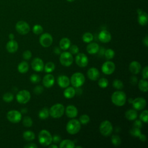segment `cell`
<instances>
[{
    "label": "cell",
    "mask_w": 148,
    "mask_h": 148,
    "mask_svg": "<svg viewBox=\"0 0 148 148\" xmlns=\"http://www.w3.org/2000/svg\"><path fill=\"white\" fill-rule=\"evenodd\" d=\"M112 102L117 106H123L126 102V94L121 91L114 92L111 97Z\"/></svg>",
    "instance_id": "obj_1"
},
{
    "label": "cell",
    "mask_w": 148,
    "mask_h": 148,
    "mask_svg": "<svg viewBox=\"0 0 148 148\" xmlns=\"http://www.w3.org/2000/svg\"><path fill=\"white\" fill-rule=\"evenodd\" d=\"M38 140L40 145L44 146H47L51 143L52 136L48 131L43 130L39 133Z\"/></svg>",
    "instance_id": "obj_2"
},
{
    "label": "cell",
    "mask_w": 148,
    "mask_h": 148,
    "mask_svg": "<svg viewBox=\"0 0 148 148\" xmlns=\"http://www.w3.org/2000/svg\"><path fill=\"white\" fill-rule=\"evenodd\" d=\"M81 128V124L78 120L72 119L69 120L66 126V131L71 135H75L79 132Z\"/></svg>",
    "instance_id": "obj_3"
},
{
    "label": "cell",
    "mask_w": 148,
    "mask_h": 148,
    "mask_svg": "<svg viewBox=\"0 0 148 148\" xmlns=\"http://www.w3.org/2000/svg\"><path fill=\"white\" fill-rule=\"evenodd\" d=\"M64 112L65 108L64 105L61 103H56L53 105L49 110V114L55 119L62 117Z\"/></svg>",
    "instance_id": "obj_4"
},
{
    "label": "cell",
    "mask_w": 148,
    "mask_h": 148,
    "mask_svg": "<svg viewBox=\"0 0 148 148\" xmlns=\"http://www.w3.org/2000/svg\"><path fill=\"white\" fill-rule=\"evenodd\" d=\"M85 82V77L84 75L80 72H76L73 73L70 80V83L76 88L81 87Z\"/></svg>",
    "instance_id": "obj_5"
},
{
    "label": "cell",
    "mask_w": 148,
    "mask_h": 148,
    "mask_svg": "<svg viewBox=\"0 0 148 148\" xmlns=\"http://www.w3.org/2000/svg\"><path fill=\"white\" fill-rule=\"evenodd\" d=\"M100 133L105 136H109L113 131V127L112 123L109 120L103 121L99 125Z\"/></svg>",
    "instance_id": "obj_6"
},
{
    "label": "cell",
    "mask_w": 148,
    "mask_h": 148,
    "mask_svg": "<svg viewBox=\"0 0 148 148\" xmlns=\"http://www.w3.org/2000/svg\"><path fill=\"white\" fill-rule=\"evenodd\" d=\"M73 61V57L72 54L68 51H64L60 57V62L64 66H69Z\"/></svg>",
    "instance_id": "obj_7"
},
{
    "label": "cell",
    "mask_w": 148,
    "mask_h": 148,
    "mask_svg": "<svg viewBox=\"0 0 148 148\" xmlns=\"http://www.w3.org/2000/svg\"><path fill=\"white\" fill-rule=\"evenodd\" d=\"M30 92L26 90H23L18 91L16 95V99L17 102L21 104L27 103L30 100Z\"/></svg>",
    "instance_id": "obj_8"
},
{
    "label": "cell",
    "mask_w": 148,
    "mask_h": 148,
    "mask_svg": "<svg viewBox=\"0 0 148 148\" xmlns=\"http://www.w3.org/2000/svg\"><path fill=\"white\" fill-rule=\"evenodd\" d=\"M16 29L17 32L21 35L27 34L30 31L29 24L24 21H19L16 24Z\"/></svg>",
    "instance_id": "obj_9"
},
{
    "label": "cell",
    "mask_w": 148,
    "mask_h": 148,
    "mask_svg": "<svg viewBox=\"0 0 148 148\" xmlns=\"http://www.w3.org/2000/svg\"><path fill=\"white\" fill-rule=\"evenodd\" d=\"M8 120L13 123H17L21 120V113L16 110H12L8 112L6 115Z\"/></svg>",
    "instance_id": "obj_10"
},
{
    "label": "cell",
    "mask_w": 148,
    "mask_h": 148,
    "mask_svg": "<svg viewBox=\"0 0 148 148\" xmlns=\"http://www.w3.org/2000/svg\"><path fill=\"white\" fill-rule=\"evenodd\" d=\"M115 68H116V66L114 62L110 61L105 62L101 66V70L102 72L104 74L108 75H109L113 73L115 70Z\"/></svg>",
    "instance_id": "obj_11"
},
{
    "label": "cell",
    "mask_w": 148,
    "mask_h": 148,
    "mask_svg": "<svg viewBox=\"0 0 148 148\" xmlns=\"http://www.w3.org/2000/svg\"><path fill=\"white\" fill-rule=\"evenodd\" d=\"M39 42L42 46L48 47L51 46L53 43V37L49 33L43 34L39 38Z\"/></svg>",
    "instance_id": "obj_12"
},
{
    "label": "cell",
    "mask_w": 148,
    "mask_h": 148,
    "mask_svg": "<svg viewBox=\"0 0 148 148\" xmlns=\"http://www.w3.org/2000/svg\"><path fill=\"white\" fill-rule=\"evenodd\" d=\"M133 108L137 110L143 109L146 105V101L145 99L142 97H138L133 99L132 102Z\"/></svg>",
    "instance_id": "obj_13"
},
{
    "label": "cell",
    "mask_w": 148,
    "mask_h": 148,
    "mask_svg": "<svg viewBox=\"0 0 148 148\" xmlns=\"http://www.w3.org/2000/svg\"><path fill=\"white\" fill-rule=\"evenodd\" d=\"M75 61L76 64L80 67H85L87 65L88 59L87 56L84 53H79L76 56Z\"/></svg>",
    "instance_id": "obj_14"
},
{
    "label": "cell",
    "mask_w": 148,
    "mask_h": 148,
    "mask_svg": "<svg viewBox=\"0 0 148 148\" xmlns=\"http://www.w3.org/2000/svg\"><path fill=\"white\" fill-rule=\"evenodd\" d=\"M31 66L32 69L36 72H41L43 70L44 64L42 59L39 58H35L32 62Z\"/></svg>",
    "instance_id": "obj_15"
},
{
    "label": "cell",
    "mask_w": 148,
    "mask_h": 148,
    "mask_svg": "<svg viewBox=\"0 0 148 148\" xmlns=\"http://www.w3.org/2000/svg\"><path fill=\"white\" fill-rule=\"evenodd\" d=\"M137 13L138 14V23L142 26L146 25L147 23V20H148L147 13L144 12L140 9H138Z\"/></svg>",
    "instance_id": "obj_16"
},
{
    "label": "cell",
    "mask_w": 148,
    "mask_h": 148,
    "mask_svg": "<svg viewBox=\"0 0 148 148\" xmlns=\"http://www.w3.org/2000/svg\"><path fill=\"white\" fill-rule=\"evenodd\" d=\"M55 79L53 75L51 74H47L46 75L42 80L43 84L45 87L47 88H50L52 87L54 83Z\"/></svg>",
    "instance_id": "obj_17"
},
{
    "label": "cell",
    "mask_w": 148,
    "mask_h": 148,
    "mask_svg": "<svg viewBox=\"0 0 148 148\" xmlns=\"http://www.w3.org/2000/svg\"><path fill=\"white\" fill-rule=\"evenodd\" d=\"M99 40L102 43H108L112 39V36L110 32L106 30L101 31L98 35Z\"/></svg>",
    "instance_id": "obj_18"
},
{
    "label": "cell",
    "mask_w": 148,
    "mask_h": 148,
    "mask_svg": "<svg viewBox=\"0 0 148 148\" xmlns=\"http://www.w3.org/2000/svg\"><path fill=\"white\" fill-rule=\"evenodd\" d=\"M57 83L61 88H66L69 86L70 80L69 77L65 75H61L57 79Z\"/></svg>",
    "instance_id": "obj_19"
},
{
    "label": "cell",
    "mask_w": 148,
    "mask_h": 148,
    "mask_svg": "<svg viewBox=\"0 0 148 148\" xmlns=\"http://www.w3.org/2000/svg\"><path fill=\"white\" fill-rule=\"evenodd\" d=\"M77 113V109L74 105H68L65 109V114L69 118L76 117Z\"/></svg>",
    "instance_id": "obj_20"
},
{
    "label": "cell",
    "mask_w": 148,
    "mask_h": 148,
    "mask_svg": "<svg viewBox=\"0 0 148 148\" xmlns=\"http://www.w3.org/2000/svg\"><path fill=\"white\" fill-rule=\"evenodd\" d=\"M18 43L14 39L10 40L6 43V48L7 51L10 53H14L16 52L18 49Z\"/></svg>",
    "instance_id": "obj_21"
},
{
    "label": "cell",
    "mask_w": 148,
    "mask_h": 148,
    "mask_svg": "<svg viewBox=\"0 0 148 148\" xmlns=\"http://www.w3.org/2000/svg\"><path fill=\"white\" fill-rule=\"evenodd\" d=\"M87 76L91 80H97L99 77V72L96 68H90L87 71Z\"/></svg>",
    "instance_id": "obj_22"
},
{
    "label": "cell",
    "mask_w": 148,
    "mask_h": 148,
    "mask_svg": "<svg viewBox=\"0 0 148 148\" xmlns=\"http://www.w3.org/2000/svg\"><path fill=\"white\" fill-rule=\"evenodd\" d=\"M140 69H141V65L140 63L138 61H132L129 65V70L134 75L138 74L140 72Z\"/></svg>",
    "instance_id": "obj_23"
},
{
    "label": "cell",
    "mask_w": 148,
    "mask_h": 148,
    "mask_svg": "<svg viewBox=\"0 0 148 148\" xmlns=\"http://www.w3.org/2000/svg\"><path fill=\"white\" fill-rule=\"evenodd\" d=\"M99 46L98 44L95 42L90 43L87 46L86 50L90 54H94L99 51Z\"/></svg>",
    "instance_id": "obj_24"
},
{
    "label": "cell",
    "mask_w": 148,
    "mask_h": 148,
    "mask_svg": "<svg viewBox=\"0 0 148 148\" xmlns=\"http://www.w3.org/2000/svg\"><path fill=\"white\" fill-rule=\"evenodd\" d=\"M76 94L75 89L72 87H67L64 91V96L67 99L72 98Z\"/></svg>",
    "instance_id": "obj_25"
},
{
    "label": "cell",
    "mask_w": 148,
    "mask_h": 148,
    "mask_svg": "<svg viewBox=\"0 0 148 148\" xmlns=\"http://www.w3.org/2000/svg\"><path fill=\"white\" fill-rule=\"evenodd\" d=\"M125 117L128 120H134L138 117L137 112L135 109L127 110L125 113Z\"/></svg>",
    "instance_id": "obj_26"
},
{
    "label": "cell",
    "mask_w": 148,
    "mask_h": 148,
    "mask_svg": "<svg viewBox=\"0 0 148 148\" xmlns=\"http://www.w3.org/2000/svg\"><path fill=\"white\" fill-rule=\"evenodd\" d=\"M59 46L62 50H66L71 46V40L67 38H63L60 40Z\"/></svg>",
    "instance_id": "obj_27"
},
{
    "label": "cell",
    "mask_w": 148,
    "mask_h": 148,
    "mask_svg": "<svg viewBox=\"0 0 148 148\" xmlns=\"http://www.w3.org/2000/svg\"><path fill=\"white\" fill-rule=\"evenodd\" d=\"M59 147L60 148H73L75 147V143L71 140L65 139L60 142Z\"/></svg>",
    "instance_id": "obj_28"
},
{
    "label": "cell",
    "mask_w": 148,
    "mask_h": 148,
    "mask_svg": "<svg viewBox=\"0 0 148 148\" xmlns=\"http://www.w3.org/2000/svg\"><path fill=\"white\" fill-rule=\"evenodd\" d=\"M17 69L20 73H26L29 69L28 64L26 61L21 62L17 66Z\"/></svg>",
    "instance_id": "obj_29"
},
{
    "label": "cell",
    "mask_w": 148,
    "mask_h": 148,
    "mask_svg": "<svg viewBox=\"0 0 148 148\" xmlns=\"http://www.w3.org/2000/svg\"><path fill=\"white\" fill-rule=\"evenodd\" d=\"M138 87L140 91L145 92H147L148 90V83L147 80L144 79L140 80L138 83Z\"/></svg>",
    "instance_id": "obj_30"
},
{
    "label": "cell",
    "mask_w": 148,
    "mask_h": 148,
    "mask_svg": "<svg viewBox=\"0 0 148 148\" xmlns=\"http://www.w3.org/2000/svg\"><path fill=\"white\" fill-rule=\"evenodd\" d=\"M23 136L24 139L27 141H31L35 139V134L31 131H26L24 132L23 134Z\"/></svg>",
    "instance_id": "obj_31"
},
{
    "label": "cell",
    "mask_w": 148,
    "mask_h": 148,
    "mask_svg": "<svg viewBox=\"0 0 148 148\" xmlns=\"http://www.w3.org/2000/svg\"><path fill=\"white\" fill-rule=\"evenodd\" d=\"M39 117L40 119L45 120L47 119L49 116V110L46 108H43L39 112Z\"/></svg>",
    "instance_id": "obj_32"
},
{
    "label": "cell",
    "mask_w": 148,
    "mask_h": 148,
    "mask_svg": "<svg viewBox=\"0 0 148 148\" xmlns=\"http://www.w3.org/2000/svg\"><path fill=\"white\" fill-rule=\"evenodd\" d=\"M55 69V64L53 62H48L44 66L45 71L47 73L52 72Z\"/></svg>",
    "instance_id": "obj_33"
},
{
    "label": "cell",
    "mask_w": 148,
    "mask_h": 148,
    "mask_svg": "<svg viewBox=\"0 0 148 148\" xmlns=\"http://www.w3.org/2000/svg\"><path fill=\"white\" fill-rule=\"evenodd\" d=\"M82 39L86 43H90L93 40V35L90 32H85L82 36Z\"/></svg>",
    "instance_id": "obj_34"
},
{
    "label": "cell",
    "mask_w": 148,
    "mask_h": 148,
    "mask_svg": "<svg viewBox=\"0 0 148 148\" xmlns=\"http://www.w3.org/2000/svg\"><path fill=\"white\" fill-rule=\"evenodd\" d=\"M2 99L5 102L9 103V102H12L13 100L14 95L12 93L8 92H6L3 94V95L2 97Z\"/></svg>",
    "instance_id": "obj_35"
},
{
    "label": "cell",
    "mask_w": 148,
    "mask_h": 148,
    "mask_svg": "<svg viewBox=\"0 0 148 148\" xmlns=\"http://www.w3.org/2000/svg\"><path fill=\"white\" fill-rule=\"evenodd\" d=\"M23 124L26 127H30L32 125L33 121L30 117L25 116L23 119Z\"/></svg>",
    "instance_id": "obj_36"
},
{
    "label": "cell",
    "mask_w": 148,
    "mask_h": 148,
    "mask_svg": "<svg viewBox=\"0 0 148 148\" xmlns=\"http://www.w3.org/2000/svg\"><path fill=\"white\" fill-rule=\"evenodd\" d=\"M111 141L112 144L115 146H118L120 145L121 140L120 136L117 135H113L112 136Z\"/></svg>",
    "instance_id": "obj_37"
},
{
    "label": "cell",
    "mask_w": 148,
    "mask_h": 148,
    "mask_svg": "<svg viewBox=\"0 0 148 148\" xmlns=\"http://www.w3.org/2000/svg\"><path fill=\"white\" fill-rule=\"evenodd\" d=\"M130 134L132 136H135V137H139V135L142 134L140 128H136V127H133L130 130Z\"/></svg>",
    "instance_id": "obj_38"
},
{
    "label": "cell",
    "mask_w": 148,
    "mask_h": 148,
    "mask_svg": "<svg viewBox=\"0 0 148 148\" xmlns=\"http://www.w3.org/2000/svg\"><path fill=\"white\" fill-rule=\"evenodd\" d=\"M114 54H115V53H114V50L111 49H108L106 50L104 53V55H105V57L108 60H110V59L113 58L114 56Z\"/></svg>",
    "instance_id": "obj_39"
},
{
    "label": "cell",
    "mask_w": 148,
    "mask_h": 148,
    "mask_svg": "<svg viewBox=\"0 0 148 148\" xmlns=\"http://www.w3.org/2000/svg\"><path fill=\"white\" fill-rule=\"evenodd\" d=\"M113 86L114 88L116 89L120 90L123 88L124 84H123V83L120 80L114 79L113 82Z\"/></svg>",
    "instance_id": "obj_40"
},
{
    "label": "cell",
    "mask_w": 148,
    "mask_h": 148,
    "mask_svg": "<svg viewBox=\"0 0 148 148\" xmlns=\"http://www.w3.org/2000/svg\"><path fill=\"white\" fill-rule=\"evenodd\" d=\"M43 27L39 24H36L32 28L33 32L36 35H39L41 34L43 32Z\"/></svg>",
    "instance_id": "obj_41"
},
{
    "label": "cell",
    "mask_w": 148,
    "mask_h": 148,
    "mask_svg": "<svg viewBox=\"0 0 148 148\" xmlns=\"http://www.w3.org/2000/svg\"><path fill=\"white\" fill-rule=\"evenodd\" d=\"M98 85L99 86L101 87V88H105L106 87H108V80L106 79V78H101L99 80H98Z\"/></svg>",
    "instance_id": "obj_42"
},
{
    "label": "cell",
    "mask_w": 148,
    "mask_h": 148,
    "mask_svg": "<svg viewBox=\"0 0 148 148\" xmlns=\"http://www.w3.org/2000/svg\"><path fill=\"white\" fill-rule=\"evenodd\" d=\"M147 116H148V111L147 110H144L139 116V119L140 120L144 122L147 123L148 120H147Z\"/></svg>",
    "instance_id": "obj_43"
},
{
    "label": "cell",
    "mask_w": 148,
    "mask_h": 148,
    "mask_svg": "<svg viewBox=\"0 0 148 148\" xmlns=\"http://www.w3.org/2000/svg\"><path fill=\"white\" fill-rule=\"evenodd\" d=\"M80 124H86L90 121V117L87 114H82L79 117V120Z\"/></svg>",
    "instance_id": "obj_44"
},
{
    "label": "cell",
    "mask_w": 148,
    "mask_h": 148,
    "mask_svg": "<svg viewBox=\"0 0 148 148\" xmlns=\"http://www.w3.org/2000/svg\"><path fill=\"white\" fill-rule=\"evenodd\" d=\"M30 80L32 83L35 84L37 83H39L40 80V76L37 74H32L30 76Z\"/></svg>",
    "instance_id": "obj_45"
},
{
    "label": "cell",
    "mask_w": 148,
    "mask_h": 148,
    "mask_svg": "<svg viewBox=\"0 0 148 148\" xmlns=\"http://www.w3.org/2000/svg\"><path fill=\"white\" fill-rule=\"evenodd\" d=\"M79 50V47H77V45H73L69 47V52L71 54H77V53H78Z\"/></svg>",
    "instance_id": "obj_46"
},
{
    "label": "cell",
    "mask_w": 148,
    "mask_h": 148,
    "mask_svg": "<svg viewBox=\"0 0 148 148\" xmlns=\"http://www.w3.org/2000/svg\"><path fill=\"white\" fill-rule=\"evenodd\" d=\"M32 57V53L29 50H25L23 53V57L24 60H28Z\"/></svg>",
    "instance_id": "obj_47"
},
{
    "label": "cell",
    "mask_w": 148,
    "mask_h": 148,
    "mask_svg": "<svg viewBox=\"0 0 148 148\" xmlns=\"http://www.w3.org/2000/svg\"><path fill=\"white\" fill-rule=\"evenodd\" d=\"M43 91V88L41 86H36L34 89V92L36 94H41Z\"/></svg>",
    "instance_id": "obj_48"
},
{
    "label": "cell",
    "mask_w": 148,
    "mask_h": 148,
    "mask_svg": "<svg viewBox=\"0 0 148 148\" xmlns=\"http://www.w3.org/2000/svg\"><path fill=\"white\" fill-rule=\"evenodd\" d=\"M142 77L144 79H147L148 77V66H146L142 70Z\"/></svg>",
    "instance_id": "obj_49"
},
{
    "label": "cell",
    "mask_w": 148,
    "mask_h": 148,
    "mask_svg": "<svg viewBox=\"0 0 148 148\" xmlns=\"http://www.w3.org/2000/svg\"><path fill=\"white\" fill-rule=\"evenodd\" d=\"M142 121L140 120H135L133 124V127H136V128H138L140 129L142 127Z\"/></svg>",
    "instance_id": "obj_50"
},
{
    "label": "cell",
    "mask_w": 148,
    "mask_h": 148,
    "mask_svg": "<svg viewBox=\"0 0 148 148\" xmlns=\"http://www.w3.org/2000/svg\"><path fill=\"white\" fill-rule=\"evenodd\" d=\"M130 83L133 84V85H135L137 83H138V79H137V77L135 76H132L131 77L130 79Z\"/></svg>",
    "instance_id": "obj_51"
},
{
    "label": "cell",
    "mask_w": 148,
    "mask_h": 148,
    "mask_svg": "<svg viewBox=\"0 0 148 148\" xmlns=\"http://www.w3.org/2000/svg\"><path fill=\"white\" fill-rule=\"evenodd\" d=\"M61 140V137L58 135H54L53 137H52V141H53L54 143H58Z\"/></svg>",
    "instance_id": "obj_52"
},
{
    "label": "cell",
    "mask_w": 148,
    "mask_h": 148,
    "mask_svg": "<svg viewBox=\"0 0 148 148\" xmlns=\"http://www.w3.org/2000/svg\"><path fill=\"white\" fill-rule=\"evenodd\" d=\"M25 148H37L38 146L36 145H35V143H31L29 144H27V145L24 146Z\"/></svg>",
    "instance_id": "obj_53"
},
{
    "label": "cell",
    "mask_w": 148,
    "mask_h": 148,
    "mask_svg": "<svg viewBox=\"0 0 148 148\" xmlns=\"http://www.w3.org/2000/svg\"><path fill=\"white\" fill-rule=\"evenodd\" d=\"M143 44L145 45V46L146 47H147V46H148V36H147V35H146V36L145 37V38L143 39Z\"/></svg>",
    "instance_id": "obj_54"
},
{
    "label": "cell",
    "mask_w": 148,
    "mask_h": 148,
    "mask_svg": "<svg viewBox=\"0 0 148 148\" xmlns=\"http://www.w3.org/2000/svg\"><path fill=\"white\" fill-rule=\"evenodd\" d=\"M139 139H140L141 141H142V142H145V141H146V135H144V134H141L139 135Z\"/></svg>",
    "instance_id": "obj_55"
},
{
    "label": "cell",
    "mask_w": 148,
    "mask_h": 148,
    "mask_svg": "<svg viewBox=\"0 0 148 148\" xmlns=\"http://www.w3.org/2000/svg\"><path fill=\"white\" fill-rule=\"evenodd\" d=\"M54 52L56 54H58L60 53V50L59 48H58V47H55L54 49Z\"/></svg>",
    "instance_id": "obj_56"
},
{
    "label": "cell",
    "mask_w": 148,
    "mask_h": 148,
    "mask_svg": "<svg viewBox=\"0 0 148 148\" xmlns=\"http://www.w3.org/2000/svg\"><path fill=\"white\" fill-rule=\"evenodd\" d=\"M9 38L10 40H13L14 38V35L13 34H10L9 35Z\"/></svg>",
    "instance_id": "obj_57"
},
{
    "label": "cell",
    "mask_w": 148,
    "mask_h": 148,
    "mask_svg": "<svg viewBox=\"0 0 148 148\" xmlns=\"http://www.w3.org/2000/svg\"><path fill=\"white\" fill-rule=\"evenodd\" d=\"M49 148H58V146H57V145H50L49 146Z\"/></svg>",
    "instance_id": "obj_58"
},
{
    "label": "cell",
    "mask_w": 148,
    "mask_h": 148,
    "mask_svg": "<svg viewBox=\"0 0 148 148\" xmlns=\"http://www.w3.org/2000/svg\"><path fill=\"white\" fill-rule=\"evenodd\" d=\"M27 110L26 109H21V112H22V113H27Z\"/></svg>",
    "instance_id": "obj_59"
},
{
    "label": "cell",
    "mask_w": 148,
    "mask_h": 148,
    "mask_svg": "<svg viewBox=\"0 0 148 148\" xmlns=\"http://www.w3.org/2000/svg\"><path fill=\"white\" fill-rule=\"evenodd\" d=\"M132 101H133V99H132V98H130V99H128V102H129V103H132Z\"/></svg>",
    "instance_id": "obj_60"
},
{
    "label": "cell",
    "mask_w": 148,
    "mask_h": 148,
    "mask_svg": "<svg viewBox=\"0 0 148 148\" xmlns=\"http://www.w3.org/2000/svg\"><path fill=\"white\" fill-rule=\"evenodd\" d=\"M68 2H73L74 1H75V0H66Z\"/></svg>",
    "instance_id": "obj_61"
},
{
    "label": "cell",
    "mask_w": 148,
    "mask_h": 148,
    "mask_svg": "<svg viewBox=\"0 0 148 148\" xmlns=\"http://www.w3.org/2000/svg\"><path fill=\"white\" fill-rule=\"evenodd\" d=\"M75 147H76V148H82V146H75Z\"/></svg>",
    "instance_id": "obj_62"
}]
</instances>
